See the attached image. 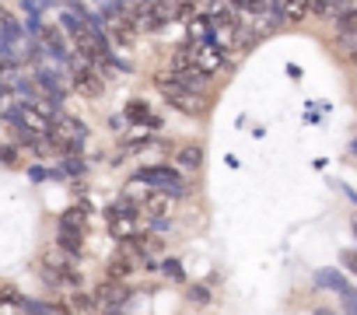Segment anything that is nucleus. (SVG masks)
<instances>
[{"mask_svg":"<svg viewBox=\"0 0 357 315\" xmlns=\"http://www.w3.org/2000/svg\"><path fill=\"white\" fill-rule=\"evenodd\" d=\"M350 60H354V63H357V49H354V53H350Z\"/></svg>","mask_w":357,"mask_h":315,"instance_id":"29","label":"nucleus"},{"mask_svg":"<svg viewBox=\"0 0 357 315\" xmlns=\"http://www.w3.org/2000/svg\"><path fill=\"white\" fill-rule=\"evenodd\" d=\"M60 221H63V224H74V228H81V231H88V203H84V207H81V203L67 207Z\"/></svg>","mask_w":357,"mask_h":315,"instance_id":"19","label":"nucleus"},{"mask_svg":"<svg viewBox=\"0 0 357 315\" xmlns=\"http://www.w3.org/2000/svg\"><path fill=\"white\" fill-rule=\"evenodd\" d=\"M70 88L77 91V95H84V98H98L102 91H105V77L91 67V63H84L77 53H70Z\"/></svg>","mask_w":357,"mask_h":315,"instance_id":"4","label":"nucleus"},{"mask_svg":"<svg viewBox=\"0 0 357 315\" xmlns=\"http://www.w3.org/2000/svg\"><path fill=\"white\" fill-rule=\"evenodd\" d=\"M18 312H22L18 301H0V315H18Z\"/></svg>","mask_w":357,"mask_h":315,"instance_id":"26","label":"nucleus"},{"mask_svg":"<svg viewBox=\"0 0 357 315\" xmlns=\"http://www.w3.org/2000/svg\"><path fill=\"white\" fill-rule=\"evenodd\" d=\"M190 301L200 305V308H207V305H211V291H207L204 284H193V287H190Z\"/></svg>","mask_w":357,"mask_h":315,"instance_id":"22","label":"nucleus"},{"mask_svg":"<svg viewBox=\"0 0 357 315\" xmlns=\"http://www.w3.org/2000/svg\"><path fill=\"white\" fill-rule=\"evenodd\" d=\"M84 235H88V231H81V228H74V224H63V221L56 224V245H60L67 256H74V259L84 252Z\"/></svg>","mask_w":357,"mask_h":315,"instance_id":"9","label":"nucleus"},{"mask_svg":"<svg viewBox=\"0 0 357 315\" xmlns=\"http://www.w3.org/2000/svg\"><path fill=\"white\" fill-rule=\"evenodd\" d=\"M193 53H197V67H204L211 77L228 63V49H221L218 43H193Z\"/></svg>","mask_w":357,"mask_h":315,"instance_id":"7","label":"nucleus"},{"mask_svg":"<svg viewBox=\"0 0 357 315\" xmlns=\"http://www.w3.org/2000/svg\"><path fill=\"white\" fill-rule=\"evenodd\" d=\"M172 77H175L178 84L193 88V91H207V84H211V74H207L204 67H197V63H193V67H186V70H175Z\"/></svg>","mask_w":357,"mask_h":315,"instance_id":"14","label":"nucleus"},{"mask_svg":"<svg viewBox=\"0 0 357 315\" xmlns=\"http://www.w3.org/2000/svg\"><path fill=\"white\" fill-rule=\"evenodd\" d=\"M161 270H165V277H168V280H175V284H183V280H186L183 263H178V259H165V263H161Z\"/></svg>","mask_w":357,"mask_h":315,"instance_id":"21","label":"nucleus"},{"mask_svg":"<svg viewBox=\"0 0 357 315\" xmlns=\"http://www.w3.org/2000/svg\"><path fill=\"white\" fill-rule=\"evenodd\" d=\"M154 88L161 91V98H165L172 109H178L183 116L200 119V116H207V109H211V102H207L204 91H193V88H186V84H178V81L172 77V70H168V74H158V77H154Z\"/></svg>","mask_w":357,"mask_h":315,"instance_id":"1","label":"nucleus"},{"mask_svg":"<svg viewBox=\"0 0 357 315\" xmlns=\"http://www.w3.org/2000/svg\"><path fill=\"white\" fill-rule=\"evenodd\" d=\"M39 39H43V49L56 60V63H67L70 60V43H67V36H63V29H53V25H46L43 32H39Z\"/></svg>","mask_w":357,"mask_h":315,"instance_id":"8","label":"nucleus"},{"mask_svg":"<svg viewBox=\"0 0 357 315\" xmlns=\"http://www.w3.org/2000/svg\"><path fill=\"white\" fill-rule=\"evenodd\" d=\"M53 126H56L60 133H67V137L81 140V144H88V137H91L88 123H81V119H74V116H67V112H56V116H53Z\"/></svg>","mask_w":357,"mask_h":315,"instance_id":"11","label":"nucleus"},{"mask_svg":"<svg viewBox=\"0 0 357 315\" xmlns=\"http://www.w3.org/2000/svg\"><path fill=\"white\" fill-rule=\"evenodd\" d=\"M340 298H343V312H347V315H357V291L350 287V291L340 294Z\"/></svg>","mask_w":357,"mask_h":315,"instance_id":"25","label":"nucleus"},{"mask_svg":"<svg viewBox=\"0 0 357 315\" xmlns=\"http://www.w3.org/2000/svg\"><path fill=\"white\" fill-rule=\"evenodd\" d=\"M123 116H126V123H144L147 130H161V119L151 112V105H147L144 98H133V102L126 105V112H123Z\"/></svg>","mask_w":357,"mask_h":315,"instance_id":"10","label":"nucleus"},{"mask_svg":"<svg viewBox=\"0 0 357 315\" xmlns=\"http://www.w3.org/2000/svg\"><path fill=\"white\" fill-rule=\"evenodd\" d=\"M277 15H280L284 25H298V22H305L312 15V8H308V0H284Z\"/></svg>","mask_w":357,"mask_h":315,"instance_id":"15","label":"nucleus"},{"mask_svg":"<svg viewBox=\"0 0 357 315\" xmlns=\"http://www.w3.org/2000/svg\"><path fill=\"white\" fill-rule=\"evenodd\" d=\"M315 315H333V312H326V308H319V312H315Z\"/></svg>","mask_w":357,"mask_h":315,"instance_id":"28","label":"nucleus"},{"mask_svg":"<svg viewBox=\"0 0 357 315\" xmlns=\"http://www.w3.org/2000/svg\"><path fill=\"white\" fill-rule=\"evenodd\" d=\"M0 165H8V169L22 165V154H18L15 144H0Z\"/></svg>","mask_w":357,"mask_h":315,"instance_id":"20","label":"nucleus"},{"mask_svg":"<svg viewBox=\"0 0 357 315\" xmlns=\"http://www.w3.org/2000/svg\"><path fill=\"white\" fill-rule=\"evenodd\" d=\"M133 183L137 186H151V190H161L168 197H183L186 193V183L172 165H144L133 172Z\"/></svg>","mask_w":357,"mask_h":315,"instance_id":"2","label":"nucleus"},{"mask_svg":"<svg viewBox=\"0 0 357 315\" xmlns=\"http://www.w3.org/2000/svg\"><path fill=\"white\" fill-rule=\"evenodd\" d=\"M77 315H95L98 312V301H95V291H81V287H74V294H70V301H67Z\"/></svg>","mask_w":357,"mask_h":315,"instance_id":"17","label":"nucleus"},{"mask_svg":"<svg viewBox=\"0 0 357 315\" xmlns=\"http://www.w3.org/2000/svg\"><path fill=\"white\" fill-rule=\"evenodd\" d=\"M350 154H357V140H354V144H350Z\"/></svg>","mask_w":357,"mask_h":315,"instance_id":"27","label":"nucleus"},{"mask_svg":"<svg viewBox=\"0 0 357 315\" xmlns=\"http://www.w3.org/2000/svg\"><path fill=\"white\" fill-rule=\"evenodd\" d=\"M0 301H18V305H22L25 298H22V291H18L15 284H0Z\"/></svg>","mask_w":357,"mask_h":315,"instance_id":"24","label":"nucleus"},{"mask_svg":"<svg viewBox=\"0 0 357 315\" xmlns=\"http://www.w3.org/2000/svg\"><path fill=\"white\" fill-rule=\"evenodd\" d=\"M130 298H133V291L126 287V280H109L105 277L95 287V301H98V312L102 315H123L126 305H130Z\"/></svg>","mask_w":357,"mask_h":315,"instance_id":"5","label":"nucleus"},{"mask_svg":"<svg viewBox=\"0 0 357 315\" xmlns=\"http://www.w3.org/2000/svg\"><path fill=\"white\" fill-rule=\"evenodd\" d=\"M175 162H178V169H186V172H200V169H204V147H200V144L178 147V151H175Z\"/></svg>","mask_w":357,"mask_h":315,"instance_id":"13","label":"nucleus"},{"mask_svg":"<svg viewBox=\"0 0 357 315\" xmlns=\"http://www.w3.org/2000/svg\"><path fill=\"white\" fill-rule=\"evenodd\" d=\"M340 266L357 277V249H343V252H340Z\"/></svg>","mask_w":357,"mask_h":315,"instance_id":"23","label":"nucleus"},{"mask_svg":"<svg viewBox=\"0 0 357 315\" xmlns=\"http://www.w3.org/2000/svg\"><path fill=\"white\" fill-rule=\"evenodd\" d=\"M144 224H147L144 210H126V207H116V203L105 207V228H109V235H112L116 242L137 238V235L144 231Z\"/></svg>","mask_w":357,"mask_h":315,"instance_id":"3","label":"nucleus"},{"mask_svg":"<svg viewBox=\"0 0 357 315\" xmlns=\"http://www.w3.org/2000/svg\"><path fill=\"white\" fill-rule=\"evenodd\" d=\"M336 36L343 43H357V8H350L336 18Z\"/></svg>","mask_w":357,"mask_h":315,"instance_id":"18","label":"nucleus"},{"mask_svg":"<svg viewBox=\"0 0 357 315\" xmlns=\"http://www.w3.org/2000/svg\"><path fill=\"white\" fill-rule=\"evenodd\" d=\"M315 284L326 287V291H336V294H347V291H350V280H347L340 270H319V273H315Z\"/></svg>","mask_w":357,"mask_h":315,"instance_id":"16","label":"nucleus"},{"mask_svg":"<svg viewBox=\"0 0 357 315\" xmlns=\"http://www.w3.org/2000/svg\"><path fill=\"white\" fill-rule=\"evenodd\" d=\"M308 8L322 22H336L343 11H350V0H308Z\"/></svg>","mask_w":357,"mask_h":315,"instance_id":"12","label":"nucleus"},{"mask_svg":"<svg viewBox=\"0 0 357 315\" xmlns=\"http://www.w3.org/2000/svg\"><path fill=\"white\" fill-rule=\"evenodd\" d=\"M137 266H140V259H137L126 245H119V249L109 256V263H105V277H109V280H130V277L137 273Z\"/></svg>","mask_w":357,"mask_h":315,"instance_id":"6","label":"nucleus"}]
</instances>
